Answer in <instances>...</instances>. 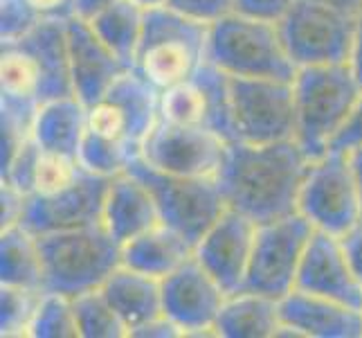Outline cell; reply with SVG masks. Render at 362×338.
<instances>
[{
  "instance_id": "d6986e66",
  "label": "cell",
  "mask_w": 362,
  "mask_h": 338,
  "mask_svg": "<svg viewBox=\"0 0 362 338\" xmlns=\"http://www.w3.org/2000/svg\"><path fill=\"white\" fill-rule=\"evenodd\" d=\"M21 43L30 50L41 72V102L54 97L74 95L72 74H70V55H68V32L66 18L49 16L43 18L32 32L23 36Z\"/></svg>"
},
{
  "instance_id": "e575fe53",
  "label": "cell",
  "mask_w": 362,
  "mask_h": 338,
  "mask_svg": "<svg viewBox=\"0 0 362 338\" xmlns=\"http://www.w3.org/2000/svg\"><path fill=\"white\" fill-rule=\"evenodd\" d=\"M43 16L28 0H0V39L3 43H16L32 32Z\"/></svg>"
},
{
  "instance_id": "bcb514c9",
  "label": "cell",
  "mask_w": 362,
  "mask_h": 338,
  "mask_svg": "<svg viewBox=\"0 0 362 338\" xmlns=\"http://www.w3.org/2000/svg\"><path fill=\"white\" fill-rule=\"evenodd\" d=\"M349 160H351V167L356 174V181L360 185V194H362V147H356L349 152Z\"/></svg>"
},
{
  "instance_id": "9a60e30c",
  "label": "cell",
  "mask_w": 362,
  "mask_h": 338,
  "mask_svg": "<svg viewBox=\"0 0 362 338\" xmlns=\"http://www.w3.org/2000/svg\"><path fill=\"white\" fill-rule=\"evenodd\" d=\"M295 289L362 309V282L346 261L340 237L315 230L299 266Z\"/></svg>"
},
{
  "instance_id": "ba28073f",
  "label": "cell",
  "mask_w": 362,
  "mask_h": 338,
  "mask_svg": "<svg viewBox=\"0 0 362 338\" xmlns=\"http://www.w3.org/2000/svg\"><path fill=\"white\" fill-rule=\"evenodd\" d=\"M313 232V223L299 212L257 223L243 289L274 300H281L295 291L299 266Z\"/></svg>"
},
{
  "instance_id": "8d00e7d4",
  "label": "cell",
  "mask_w": 362,
  "mask_h": 338,
  "mask_svg": "<svg viewBox=\"0 0 362 338\" xmlns=\"http://www.w3.org/2000/svg\"><path fill=\"white\" fill-rule=\"evenodd\" d=\"M297 0H234V11L259 21L279 23Z\"/></svg>"
},
{
  "instance_id": "4dcf8cb0",
  "label": "cell",
  "mask_w": 362,
  "mask_h": 338,
  "mask_svg": "<svg viewBox=\"0 0 362 338\" xmlns=\"http://www.w3.org/2000/svg\"><path fill=\"white\" fill-rule=\"evenodd\" d=\"M205 95L196 77L160 91V120L187 127H205Z\"/></svg>"
},
{
  "instance_id": "7a4b0ae2",
  "label": "cell",
  "mask_w": 362,
  "mask_h": 338,
  "mask_svg": "<svg viewBox=\"0 0 362 338\" xmlns=\"http://www.w3.org/2000/svg\"><path fill=\"white\" fill-rule=\"evenodd\" d=\"M295 86V140L310 160L331 149L362 95V86L349 64L297 68Z\"/></svg>"
},
{
  "instance_id": "8fae6325",
  "label": "cell",
  "mask_w": 362,
  "mask_h": 338,
  "mask_svg": "<svg viewBox=\"0 0 362 338\" xmlns=\"http://www.w3.org/2000/svg\"><path fill=\"white\" fill-rule=\"evenodd\" d=\"M226 149L228 142L207 127H187L158 120L144 137L140 158L160 171L216 179Z\"/></svg>"
},
{
  "instance_id": "52a82bcc",
  "label": "cell",
  "mask_w": 362,
  "mask_h": 338,
  "mask_svg": "<svg viewBox=\"0 0 362 338\" xmlns=\"http://www.w3.org/2000/svg\"><path fill=\"white\" fill-rule=\"evenodd\" d=\"M356 18L320 0H297L277 25L297 68L335 66L351 59Z\"/></svg>"
},
{
  "instance_id": "44dd1931",
  "label": "cell",
  "mask_w": 362,
  "mask_h": 338,
  "mask_svg": "<svg viewBox=\"0 0 362 338\" xmlns=\"http://www.w3.org/2000/svg\"><path fill=\"white\" fill-rule=\"evenodd\" d=\"M86 131H88V106L77 95L45 99L36 108L32 137L45 152L77 156Z\"/></svg>"
},
{
  "instance_id": "ffe728a7",
  "label": "cell",
  "mask_w": 362,
  "mask_h": 338,
  "mask_svg": "<svg viewBox=\"0 0 362 338\" xmlns=\"http://www.w3.org/2000/svg\"><path fill=\"white\" fill-rule=\"evenodd\" d=\"M102 291L127 325L129 336L162 316V280L151 275L122 264L102 284Z\"/></svg>"
},
{
  "instance_id": "4fadbf2b",
  "label": "cell",
  "mask_w": 362,
  "mask_h": 338,
  "mask_svg": "<svg viewBox=\"0 0 362 338\" xmlns=\"http://www.w3.org/2000/svg\"><path fill=\"white\" fill-rule=\"evenodd\" d=\"M226 298L228 293L196 257L162 280V314L185 336L214 334Z\"/></svg>"
},
{
  "instance_id": "f546056e",
  "label": "cell",
  "mask_w": 362,
  "mask_h": 338,
  "mask_svg": "<svg viewBox=\"0 0 362 338\" xmlns=\"http://www.w3.org/2000/svg\"><path fill=\"white\" fill-rule=\"evenodd\" d=\"M30 338H77L79 325L74 316L72 298L54 291H43L32 316Z\"/></svg>"
},
{
  "instance_id": "603a6c76",
  "label": "cell",
  "mask_w": 362,
  "mask_h": 338,
  "mask_svg": "<svg viewBox=\"0 0 362 338\" xmlns=\"http://www.w3.org/2000/svg\"><path fill=\"white\" fill-rule=\"evenodd\" d=\"M279 332V300L245 289L226 298L214 327V336L223 338H272Z\"/></svg>"
},
{
  "instance_id": "ee69618b",
  "label": "cell",
  "mask_w": 362,
  "mask_h": 338,
  "mask_svg": "<svg viewBox=\"0 0 362 338\" xmlns=\"http://www.w3.org/2000/svg\"><path fill=\"white\" fill-rule=\"evenodd\" d=\"M349 66H351L358 84L362 86V9L356 18V36H354V47H351V59H349Z\"/></svg>"
},
{
  "instance_id": "2e32d148",
  "label": "cell",
  "mask_w": 362,
  "mask_h": 338,
  "mask_svg": "<svg viewBox=\"0 0 362 338\" xmlns=\"http://www.w3.org/2000/svg\"><path fill=\"white\" fill-rule=\"evenodd\" d=\"M66 32L74 95L86 106H93L108 93L119 74L131 68L124 66L113 50L99 39L88 21L68 16Z\"/></svg>"
},
{
  "instance_id": "5b68a950",
  "label": "cell",
  "mask_w": 362,
  "mask_h": 338,
  "mask_svg": "<svg viewBox=\"0 0 362 338\" xmlns=\"http://www.w3.org/2000/svg\"><path fill=\"white\" fill-rule=\"evenodd\" d=\"M207 39L209 25L205 23L187 18L167 5L146 9L133 70L158 91H165L194 77L207 64Z\"/></svg>"
},
{
  "instance_id": "277c9868",
  "label": "cell",
  "mask_w": 362,
  "mask_h": 338,
  "mask_svg": "<svg viewBox=\"0 0 362 338\" xmlns=\"http://www.w3.org/2000/svg\"><path fill=\"white\" fill-rule=\"evenodd\" d=\"M207 61L230 77L293 81L297 66L284 45L277 23L232 14L209 25Z\"/></svg>"
},
{
  "instance_id": "cb8c5ba5",
  "label": "cell",
  "mask_w": 362,
  "mask_h": 338,
  "mask_svg": "<svg viewBox=\"0 0 362 338\" xmlns=\"http://www.w3.org/2000/svg\"><path fill=\"white\" fill-rule=\"evenodd\" d=\"M0 284L43 291L39 240L21 223L0 228Z\"/></svg>"
},
{
  "instance_id": "4316f807",
  "label": "cell",
  "mask_w": 362,
  "mask_h": 338,
  "mask_svg": "<svg viewBox=\"0 0 362 338\" xmlns=\"http://www.w3.org/2000/svg\"><path fill=\"white\" fill-rule=\"evenodd\" d=\"M194 77L198 79L205 95V127L221 135L226 142L236 140L234 129V108H232V91H230V74L211 66L209 61L201 66Z\"/></svg>"
},
{
  "instance_id": "83f0119b",
  "label": "cell",
  "mask_w": 362,
  "mask_h": 338,
  "mask_svg": "<svg viewBox=\"0 0 362 338\" xmlns=\"http://www.w3.org/2000/svg\"><path fill=\"white\" fill-rule=\"evenodd\" d=\"M135 156L140 154L133 147L93 131H86L77 152L81 169L102 179H115L119 174H124Z\"/></svg>"
},
{
  "instance_id": "ac0fdd59",
  "label": "cell",
  "mask_w": 362,
  "mask_h": 338,
  "mask_svg": "<svg viewBox=\"0 0 362 338\" xmlns=\"http://www.w3.org/2000/svg\"><path fill=\"white\" fill-rule=\"evenodd\" d=\"M160 212L151 190L129 169L110 179L102 225L113 240L124 246L142 232L160 225Z\"/></svg>"
},
{
  "instance_id": "d6a6232c",
  "label": "cell",
  "mask_w": 362,
  "mask_h": 338,
  "mask_svg": "<svg viewBox=\"0 0 362 338\" xmlns=\"http://www.w3.org/2000/svg\"><path fill=\"white\" fill-rule=\"evenodd\" d=\"M83 174L79 158L59 152H41L39 165H36L34 176V192L32 194H54L64 187L72 185Z\"/></svg>"
},
{
  "instance_id": "b9f144b4",
  "label": "cell",
  "mask_w": 362,
  "mask_h": 338,
  "mask_svg": "<svg viewBox=\"0 0 362 338\" xmlns=\"http://www.w3.org/2000/svg\"><path fill=\"white\" fill-rule=\"evenodd\" d=\"M28 3L39 11L43 18H49V16L68 18V16H72V0H28Z\"/></svg>"
},
{
  "instance_id": "836d02e7",
  "label": "cell",
  "mask_w": 362,
  "mask_h": 338,
  "mask_svg": "<svg viewBox=\"0 0 362 338\" xmlns=\"http://www.w3.org/2000/svg\"><path fill=\"white\" fill-rule=\"evenodd\" d=\"M41 152L43 147L30 135L14 154V158L3 167V181L14 185L25 196H30L34 192V176H36V165H39Z\"/></svg>"
},
{
  "instance_id": "d590c367",
  "label": "cell",
  "mask_w": 362,
  "mask_h": 338,
  "mask_svg": "<svg viewBox=\"0 0 362 338\" xmlns=\"http://www.w3.org/2000/svg\"><path fill=\"white\" fill-rule=\"evenodd\" d=\"M167 7L192 21L211 25L218 18L232 14L234 0H167Z\"/></svg>"
},
{
  "instance_id": "6da1fadb",
  "label": "cell",
  "mask_w": 362,
  "mask_h": 338,
  "mask_svg": "<svg viewBox=\"0 0 362 338\" xmlns=\"http://www.w3.org/2000/svg\"><path fill=\"white\" fill-rule=\"evenodd\" d=\"M310 158L297 140L255 145L228 142L216 183L226 205L266 223L297 212Z\"/></svg>"
},
{
  "instance_id": "60d3db41",
  "label": "cell",
  "mask_w": 362,
  "mask_h": 338,
  "mask_svg": "<svg viewBox=\"0 0 362 338\" xmlns=\"http://www.w3.org/2000/svg\"><path fill=\"white\" fill-rule=\"evenodd\" d=\"M131 336L133 338H176V336H185V334L180 332L176 322H171L165 314H162L160 318L142 325V327H137Z\"/></svg>"
},
{
  "instance_id": "f35d334b",
  "label": "cell",
  "mask_w": 362,
  "mask_h": 338,
  "mask_svg": "<svg viewBox=\"0 0 362 338\" xmlns=\"http://www.w3.org/2000/svg\"><path fill=\"white\" fill-rule=\"evenodd\" d=\"M25 201H28V196L18 192L14 185L3 181V187H0V203H3V215H0V219H3V223H0V228H9V225L21 223Z\"/></svg>"
},
{
  "instance_id": "7c38bea8",
  "label": "cell",
  "mask_w": 362,
  "mask_h": 338,
  "mask_svg": "<svg viewBox=\"0 0 362 338\" xmlns=\"http://www.w3.org/2000/svg\"><path fill=\"white\" fill-rule=\"evenodd\" d=\"M108 185L110 179L83 171L72 185L54 194H30L25 201L21 225H25L36 237L99 225Z\"/></svg>"
},
{
  "instance_id": "f1b7e54d",
  "label": "cell",
  "mask_w": 362,
  "mask_h": 338,
  "mask_svg": "<svg viewBox=\"0 0 362 338\" xmlns=\"http://www.w3.org/2000/svg\"><path fill=\"white\" fill-rule=\"evenodd\" d=\"M81 338H129V329L102 289L72 298Z\"/></svg>"
},
{
  "instance_id": "30bf717a",
  "label": "cell",
  "mask_w": 362,
  "mask_h": 338,
  "mask_svg": "<svg viewBox=\"0 0 362 338\" xmlns=\"http://www.w3.org/2000/svg\"><path fill=\"white\" fill-rule=\"evenodd\" d=\"M236 140H295V86L288 79L230 77Z\"/></svg>"
},
{
  "instance_id": "484cf974",
  "label": "cell",
  "mask_w": 362,
  "mask_h": 338,
  "mask_svg": "<svg viewBox=\"0 0 362 338\" xmlns=\"http://www.w3.org/2000/svg\"><path fill=\"white\" fill-rule=\"evenodd\" d=\"M0 99L25 106L41 104V72L30 50L21 43H3L0 55Z\"/></svg>"
},
{
  "instance_id": "9c48e42d",
  "label": "cell",
  "mask_w": 362,
  "mask_h": 338,
  "mask_svg": "<svg viewBox=\"0 0 362 338\" xmlns=\"http://www.w3.org/2000/svg\"><path fill=\"white\" fill-rule=\"evenodd\" d=\"M297 212L315 230L335 237H342L362 219V194L349 154L327 152L310 160Z\"/></svg>"
},
{
  "instance_id": "3957f363",
  "label": "cell",
  "mask_w": 362,
  "mask_h": 338,
  "mask_svg": "<svg viewBox=\"0 0 362 338\" xmlns=\"http://www.w3.org/2000/svg\"><path fill=\"white\" fill-rule=\"evenodd\" d=\"M43 261V291L77 298L102 289L117 266H122V246L102 223L88 228L39 235Z\"/></svg>"
},
{
  "instance_id": "7dc6e473",
  "label": "cell",
  "mask_w": 362,
  "mask_h": 338,
  "mask_svg": "<svg viewBox=\"0 0 362 338\" xmlns=\"http://www.w3.org/2000/svg\"><path fill=\"white\" fill-rule=\"evenodd\" d=\"M133 3H137L144 9H153V7H165L167 0H133Z\"/></svg>"
},
{
  "instance_id": "ab89813d",
  "label": "cell",
  "mask_w": 362,
  "mask_h": 338,
  "mask_svg": "<svg viewBox=\"0 0 362 338\" xmlns=\"http://www.w3.org/2000/svg\"><path fill=\"white\" fill-rule=\"evenodd\" d=\"M340 244H342L349 266H351L356 278L362 282V219L354 225L351 230H346L340 237Z\"/></svg>"
},
{
  "instance_id": "7402d4cb",
  "label": "cell",
  "mask_w": 362,
  "mask_h": 338,
  "mask_svg": "<svg viewBox=\"0 0 362 338\" xmlns=\"http://www.w3.org/2000/svg\"><path fill=\"white\" fill-rule=\"evenodd\" d=\"M194 257V246L182 235L160 223L122 246V264L165 280Z\"/></svg>"
},
{
  "instance_id": "e0dca14e",
  "label": "cell",
  "mask_w": 362,
  "mask_h": 338,
  "mask_svg": "<svg viewBox=\"0 0 362 338\" xmlns=\"http://www.w3.org/2000/svg\"><path fill=\"white\" fill-rule=\"evenodd\" d=\"M279 336L362 338V309L299 289L279 300Z\"/></svg>"
},
{
  "instance_id": "1f68e13d",
  "label": "cell",
  "mask_w": 362,
  "mask_h": 338,
  "mask_svg": "<svg viewBox=\"0 0 362 338\" xmlns=\"http://www.w3.org/2000/svg\"><path fill=\"white\" fill-rule=\"evenodd\" d=\"M41 293L43 291L0 284V334L7 338L28 336Z\"/></svg>"
},
{
  "instance_id": "5bb4252c",
  "label": "cell",
  "mask_w": 362,
  "mask_h": 338,
  "mask_svg": "<svg viewBox=\"0 0 362 338\" xmlns=\"http://www.w3.org/2000/svg\"><path fill=\"white\" fill-rule=\"evenodd\" d=\"M257 223L236 210H226L194 246V257L214 278L221 289L236 293L243 289Z\"/></svg>"
},
{
  "instance_id": "7bdbcfd3",
  "label": "cell",
  "mask_w": 362,
  "mask_h": 338,
  "mask_svg": "<svg viewBox=\"0 0 362 338\" xmlns=\"http://www.w3.org/2000/svg\"><path fill=\"white\" fill-rule=\"evenodd\" d=\"M110 3H115V0H72V16L90 21Z\"/></svg>"
},
{
  "instance_id": "74e56055",
  "label": "cell",
  "mask_w": 362,
  "mask_h": 338,
  "mask_svg": "<svg viewBox=\"0 0 362 338\" xmlns=\"http://www.w3.org/2000/svg\"><path fill=\"white\" fill-rule=\"evenodd\" d=\"M356 147H362V95L356 102L351 116L346 118V122H344V127L340 129V133L333 137L329 152H344V154H349Z\"/></svg>"
},
{
  "instance_id": "8992f818",
  "label": "cell",
  "mask_w": 362,
  "mask_h": 338,
  "mask_svg": "<svg viewBox=\"0 0 362 338\" xmlns=\"http://www.w3.org/2000/svg\"><path fill=\"white\" fill-rule=\"evenodd\" d=\"M129 171L151 190L160 221L182 235L192 246L201 242L209 225L228 210L216 179L160 171L146 165L140 156L131 160Z\"/></svg>"
},
{
  "instance_id": "f6af8a7d",
  "label": "cell",
  "mask_w": 362,
  "mask_h": 338,
  "mask_svg": "<svg viewBox=\"0 0 362 338\" xmlns=\"http://www.w3.org/2000/svg\"><path fill=\"white\" fill-rule=\"evenodd\" d=\"M320 3H327L331 7H338L342 11H349V14L358 16L362 9V0H320Z\"/></svg>"
},
{
  "instance_id": "d4e9b609",
  "label": "cell",
  "mask_w": 362,
  "mask_h": 338,
  "mask_svg": "<svg viewBox=\"0 0 362 338\" xmlns=\"http://www.w3.org/2000/svg\"><path fill=\"white\" fill-rule=\"evenodd\" d=\"M146 9L133 0H115L90 18V28L127 68H135L137 47L144 32Z\"/></svg>"
}]
</instances>
